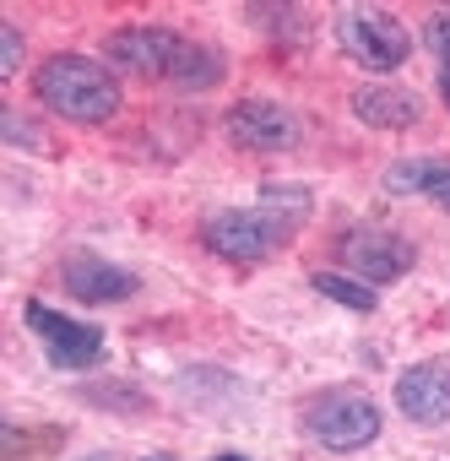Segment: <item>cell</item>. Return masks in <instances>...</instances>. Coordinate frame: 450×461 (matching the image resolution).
<instances>
[{"mask_svg":"<svg viewBox=\"0 0 450 461\" xmlns=\"http://www.w3.org/2000/svg\"><path fill=\"white\" fill-rule=\"evenodd\" d=\"M109 60L120 71H136V77H152V82H174V87H217L229 60L222 50H206L163 23H136V28H120L109 33Z\"/></svg>","mask_w":450,"mask_h":461,"instance_id":"1","label":"cell"},{"mask_svg":"<svg viewBox=\"0 0 450 461\" xmlns=\"http://www.w3.org/2000/svg\"><path fill=\"white\" fill-rule=\"evenodd\" d=\"M310 217V190L293 201H261V206H229V212H212L201 222V245L222 261H272L277 250L293 245L299 222Z\"/></svg>","mask_w":450,"mask_h":461,"instance_id":"2","label":"cell"},{"mask_svg":"<svg viewBox=\"0 0 450 461\" xmlns=\"http://www.w3.org/2000/svg\"><path fill=\"white\" fill-rule=\"evenodd\" d=\"M33 93L71 125H104L120 114V82L87 55H50L33 71Z\"/></svg>","mask_w":450,"mask_h":461,"instance_id":"3","label":"cell"},{"mask_svg":"<svg viewBox=\"0 0 450 461\" xmlns=\"http://www.w3.org/2000/svg\"><path fill=\"white\" fill-rule=\"evenodd\" d=\"M304 429L326 445V450H364L374 434H380V407L374 396H364L358 385H331V391H315L304 407H299Z\"/></svg>","mask_w":450,"mask_h":461,"instance_id":"4","label":"cell"},{"mask_svg":"<svg viewBox=\"0 0 450 461\" xmlns=\"http://www.w3.org/2000/svg\"><path fill=\"white\" fill-rule=\"evenodd\" d=\"M337 44L364 71H396L412 55V33L401 28V17H391L380 6H347V12H337Z\"/></svg>","mask_w":450,"mask_h":461,"instance_id":"5","label":"cell"},{"mask_svg":"<svg viewBox=\"0 0 450 461\" xmlns=\"http://www.w3.org/2000/svg\"><path fill=\"white\" fill-rule=\"evenodd\" d=\"M337 256H342V267L358 272L364 283H396V277H407L412 261H418V250H412L401 234L380 228V222H358V228H347V234H337Z\"/></svg>","mask_w":450,"mask_h":461,"instance_id":"6","label":"cell"},{"mask_svg":"<svg viewBox=\"0 0 450 461\" xmlns=\"http://www.w3.org/2000/svg\"><path fill=\"white\" fill-rule=\"evenodd\" d=\"M22 321L33 326V337L44 342V353H50L55 369H93L104 358V331L98 326H82V321H71L60 310H50L44 299H28L22 304Z\"/></svg>","mask_w":450,"mask_h":461,"instance_id":"7","label":"cell"},{"mask_svg":"<svg viewBox=\"0 0 450 461\" xmlns=\"http://www.w3.org/2000/svg\"><path fill=\"white\" fill-rule=\"evenodd\" d=\"M229 136L245 147V152H293L304 141V120L288 109V104H272V98H239L229 109Z\"/></svg>","mask_w":450,"mask_h":461,"instance_id":"8","label":"cell"},{"mask_svg":"<svg viewBox=\"0 0 450 461\" xmlns=\"http://www.w3.org/2000/svg\"><path fill=\"white\" fill-rule=\"evenodd\" d=\"M60 288L82 304H125V299H136L141 283H136V272H125V267H114L93 250H76V256L60 261Z\"/></svg>","mask_w":450,"mask_h":461,"instance_id":"9","label":"cell"},{"mask_svg":"<svg viewBox=\"0 0 450 461\" xmlns=\"http://www.w3.org/2000/svg\"><path fill=\"white\" fill-rule=\"evenodd\" d=\"M396 407L412 423H445L450 418V364H439V358L412 364L396 380Z\"/></svg>","mask_w":450,"mask_h":461,"instance_id":"10","label":"cell"},{"mask_svg":"<svg viewBox=\"0 0 450 461\" xmlns=\"http://www.w3.org/2000/svg\"><path fill=\"white\" fill-rule=\"evenodd\" d=\"M353 114L374 131H412L423 120V98L407 87H358L353 93Z\"/></svg>","mask_w":450,"mask_h":461,"instance_id":"11","label":"cell"},{"mask_svg":"<svg viewBox=\"0 0 450 461\" xmlns=\"http://www.w3.org/2000/svg\"><path fill=\"white\" fill-rule=\"evenodd\" d=\"M391 195H428L450 212V158H401L385 168Z\"/></svg>","mask_w":450,"mask_h":461,"instance_id":"12","label":"cell"},{"mask_svg":"<svg viewBox=\"0 0 450 461\" xmlns=\"http://www.w3.org/2000/svg\"><path fill=\"white\" fill-rule=\"evenodd\" d=\"M310 288H315V294H326L331 304H347V310H358V315H374V310H380V294H374V288H364V277L315 272V277H310Z\"/></svg>","mask_w":450,"mask_h":461,"instance_id":"13","label":"cell"},{"mask_svg":"<svg viewBox=\"0 0 450 461\" xmlns=\"http://www.w3.org/2000/svg\"><path fill=\"white\" fill-rule=\"evenodd\" d=\"M423 39H428V50H434V60H439V93H445V104H450V12H439V17H428V28H423Z\"/></svg>","mask_w":450,"mask_h":461,"instance_id":"14","label":"cell"},{"mask_svg":"<svg viewBox=\"0 0 450 461\" xmlns=\"http://www.w3.org/2000/svg\"><path fill=\"white\" fill-rule=\"evenodd\" d=\"M0 55H6V71L22 66V33H17L12 23H0Z\"/></svg>","mask_w":450,"mask_h":461,"instance_id":"15","label":"cell"},{"mask_svg":"<svg viewBox=\"0 0 450 461\" xmlns=\"http://www.w3.org/2000/svg\"><path fill=\"white\" fill-rule=\"evenodd\" d=\"M217 461H245V456H217Z\"/></svg>","mask_w":450,"mask_h":461,"instance_id":"16","label":"cell"},{"mask_svg":"<svg viewBox=\"0 0 450 461\" xmlns=\"http://www.w3.org/2000/svg\"><path fill=\"white\" fill-rule=\"evenodd\" d=\"M87 461H109V456H87Z\"/></svg>","mask_w":450,"mask_h":461,"instance_id":"17","label":"cell"},{"mask_svg":"<svg viewBox=\"0 0 450 461\" xmlns=\"http://www.w3.org/2000/svg\"><path fill=\"white\" fill-rule=\"evenodd\" d=\"M152 461H163V456H152Z\"/></svg>","mask_w":450,"mask_h":461,"instance_id":"18","label":"cell"}]
</instances>
